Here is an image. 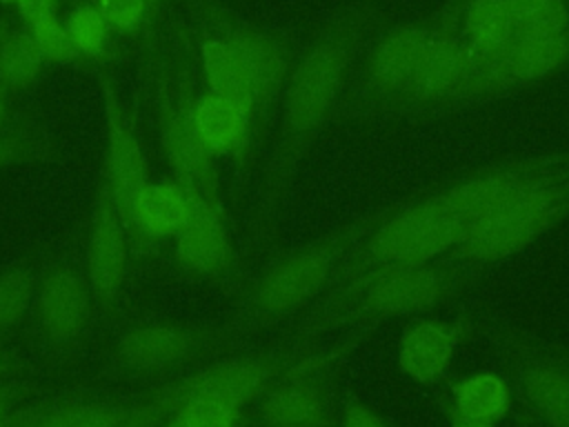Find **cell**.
Wrapping results in <instances>:
<instances>
[{"label": "cell", "mask_w": 569, "mask_h": 427, "mask_svg": "<svg viewBox=\"0 0 569 427\" xmlns=\"http://www.w3.org/2000/svg\"><path fill=\"white\" fill-rule=\"evenodd\" d=\"M369 24V11H342L313 36L289 71L280 98L276 142L260 173L247 220L242 249L247 271L249 265L262 262L273 251L289 189L307 151L331 125Z\"/></svg>", "instance_id": "obj_1"}, {"label": "cell", "mask_w": 569, "mask_h": 427, "mask_svg": "<svg viewBox=\"0 0 569 427\" xmlns=\"http://www.w3.org/2000/svg\"><path fill=\"white\" fill-rule=\"evenodd\" d=\"M491 269L433 260L425 265H393L376 269L325 300H316L280 336L313 345L333 331L356 327L376 329L393 318H413L440 309L480 285Z\"/></svg>", "instance_id": "obj_2"}, {"label": "cell", "mask_w": 569, "mask_h": 427, "mask_svg": "<svg viewBox=\"0 0 569 427\" xmlns=\"http://www.w3.org/2000/svg\"><path fill=\"white\" fill-rule=\"evenodd\" d=\"M393 202L360 214L302 245L271 251L262 265L249 274L238 294L233 314L224 320L233 340L244 347L253 336L293 322L325 291L329 276L349 247L371 231Z\"/></svg>", "instance_id": "obj_3"}, {"label": "cell", "mask_w": 569, "mask_h": 427, "mask_svg": "<svg viewBox=\"0 0 569 427\" xmlns=\"http://www.w3.org/2000/svg\"><path fill=\"white\" fill-rule=\"evenodd\" d=\"M465 231L467 222L438 205L427 187L398 198L391 211L349 247L318 300L382 267L433 262L456 247Z\"/></svg>", "instance_id": "obj_4"}, {"label": "cell", "mask_w": 569, "mask_h": 427, "mask_svg": "<svg viewBox=\"0 0 569 427\" xmlns=\"http://www.w3.org/2000/svg\"><path fill=\"white\" fill-rule=\"evenodd\" d=\"M320 342L305 345L282 336L264 347L236 349L158 385L149 403L158 407L164 418L187 400H213L231 409L244 411L251 407L289 367L305 358Z\"/></svg>", "instance_id": "obj_5"}, {"label": "cell", "mask_w": 569, "mask_h": 427, "mask_svg": "<svg viewBox=\"0 0 569 427\" xmlns=\"http://www.w3.org/2000/svg\"><path fill=\"white\" fill-rule=\"evenodd\" d=\"M371 331V327L347 329L333 342L311 349L251 405L244 427H336L340 365Z\"/></svg>", "instance_id": "obj_6"}, {"label": "cell", "mask_w": 569, "mask_h": 427, "mask_svg": "<svg viewBox=\"0 0 569 427\" xmlns=\"http://www.w3.org/2000/svg\"><path fill=\"white\" fill-rule=\"evenodd\" d=\"M569 218V169L467 225L440 260L493 269Z\"/></svg>", "instance_id": "obj_7"}, {"label": "cell", "mask_w": 569, "mask_h": 427, "mask_svg": "<svg viewBox=\"0 0 569 427\" xmlns=\"http://www.w3.org/2000/svg\"><path fill=\"white\" fill-rule=\"evenodd\" d=\"M242 349L224 322L147 320L127 327L111 345L109 369L127 378H156Z\"/></svg>", "instance_id": "obj_8"}, {"label": "cell", "mask_w": 569, "mask_h": 427, "mask_svg": "<svg viewBox=\"0 0 569 427\" xmlns=\"http://www.w3.org/2000/svg\"><path fill=\"white\" fill-rule=\"evenodd\" d=\"M431 27L407 22L380 33L369 47L362 67L351 78L347 76L331 125L387 120L425 53Z\"/></svg>", "instance_id": "obj_9"}, {"label": "cell", "mask_w": 569, "mask_h": 427, "mask_svg": "<svg viewBox=\"0 0 569 427\" xmlns=\"http://www.w3.org/2000/svg\"><path fill=\"white\" fill-rule=\"evenodd\" d=\"M478 334L498 349L529 411L547 427H569V356L487 314H478Z\"/></svg>", "instance_id": "obj_10"}, {"label": "cell", "mask_w": 569, "mask_h": 427, "mask_svg": "<svg viewBox=\"0 0 569 427\" xmlns=\"http://www.w3.org/2000/svg\"><path fill=\"white\" fill-rule=\"evenodd\" d=\"M569 169V151L502 158L427 187L431 198L467 225Z\"/></svg>", "instance_id": "obj_11"}, {"label": "cell", "mask_w": 569, "mask_h": 427, "mask_svg": "<svg viewBox=\"0 0 569 427\" xmlns=\"http://www.w3.org/2000/svg\"><path fill=\"white\" fill-rule=\"evenodd\" d=\"M96 311L98 307L82 262L56 258L40 267L29 318L49 356H73L84 345Z\"/></svg>", "instance_id": "obj_12"}, {"label": "cell", "mask_w": 569, "mask_h": 427, "mask_svg": "<svg viewBox=\"0 0 569 427\" xmlns=\"http://www.w3.org/2000/svg\"><path fill=\"white\" fill-rule=\"evenodd\" d=\"M473 76L476 67L451 20L436 22L425 53L387 120H431L456 113Z\"/></svg>", "instance_id": "obj_13"}, {"label": "cell", "mask_w": 569, "mask_h": 427, "mask_svg": "<svg viewBox=\"0 0 569 427\" xmlns=\"http://www.w3.org/2000/svg\"><path fill=\"white\" fill-rule=\"evenodd\" d=\"M189 200V218L173 236V260L178 271L204 285L240 294L249 271L242 254L236 249L229 216L220 214L198 189L182 185Z\"/></svg>", "instance_id": "obj_14"}, {"label": "cell", "mask_w": 569, "mask_h": 427, "mask_svg": "<svg viewBox=\"0 0 569 427\" xmlns=\"http://www.w3.org/2000/svg\"><path fill=\"white\" fill-rule=\"evenodd\" d=\"M220 33L236 49L251 96V116L258 147L264 145L276 109L291 71V56L287 40L262 27L247 22H222Z\"/></svg>", "instance_id": "obj_15"}, {"label": "cell", "mask_w": 569, "mask_h": 427, "mask_svg": "<svg viewBox=\"0 0 569 427\" xmlns=\"http://www.w3.org/2000/svg\"><path fill=\"white\" fill-rule=\"evenodd\" d=\"M129 231L113 202L109 182L98 169L82 265L96 307L102 316H111L118 309V300L129 271Z\"/></svg>", "instance_id": "obj_16"}, {"label": "cell", "mask_w": 569, "mask_h": 427, "mask_svg": "<svg viewBox=\"0 0 569 427\" xmlns=\"http://www.w3.org/2000/svg\"><path fill=\"white\" fill-rule=\"evenodd\" d=\"M567 64L569 31L556 38L513 40L502 53H498L476 71L469 89L458 105V111L540 85Z\"/></svg>", "instance_id": "obj_17"}, {"label": "cell", "mask_w": 569, "mask_h": 427, "mask_svg": "<svg viewBox=\"0 0 569 427\" xmlns=\"http://www.w3.org/2000/svg\"><path fill=\"white\" fill-rule=\"evenodd\" d=\"M189 96H173L162 91L158 100V140L162 156L171 169V178L180 185L198 189L220 214L227 216L224 198L220 191L218 162L200 145L191 122Z\"/></svg>", "instance_id": "obj_18"}, {"label": "cell", "mask_w": 569, "mask_h": 427, "mask_svg": "<svg viewBox=\"0 0 569 427\" xmlns=\"http://www.w3.org/2000/svg\"><path fill=\"white\" fill-rule=\"evenodd\" d=\"M100 96H102V113H104V149L100 160V171L104 173L113 202L124 220L129 231L133 205L149 180V165L140 138L122 109V102L111 85V80L100 76Z\"/></svg>", "instance_id": "obj_19"}, {"label": "cell", "mask_w": 569, "mask_h": 427, "mask_svg": "<svg viewBox=\"0 0 569 427\" xmlns=\"http://www.w3.org/2000/svg\"><path fill=\"white\" fill-rule=\"evenodd\" d=\"M478 334V314L453 320L413 316L400 331L398 369L418 385H436L447 371L458 347Z\"/></svg>", "instance_id": "obj_20"}, {"label": "cell", "mask_w": 569, "mask_h": 427, "mask_svg": "<svg viewBox=\"0 0 569 427\" xmlns=\"http://www.w3.org/2000/svg\"><path fill=\"white\" fill-rule=\"evenodd\" d=\"M191 122L207 153L216 162L231 160L240 185H244L260 149L251 111L229 98L204 91L191 100Z\"/></svg>", "instance_id": "obj_21"}, {"label": "cell", "mask_w": 569, "mask_h": 427, "mask_svg": "<svg viewBox=\"0 0 569 427\" xmlns=\"http://www.w3.org/2000/svg\"><path fill=\"white\" fill-rule=\"evenodd\" d=\"M189 218V200L173 178L149 182L133 205L129 240L136 245L173 238Z\"/></svg>", "instance_id": "obj_22"}, {"label": "cell", "mask_w": 569, "mask_h": 427, "mask_svg": "<svg viewBox=\"0 0 569 427\" xmlns=\"http://www.w3.org/2000/svg\"><path fill=\"white\" fill-rule=\"evenodd\" d=\"M516 38L507 0H469L462 9L460 40L476 71L502 53Z\"/></svg>", "instance_id": "obj_23"}, {"label": "cell", "mask_w": 569, "mask_h": 427, "mask_svg": "<svg viewBox=\"0 0 569 427\" xmlns=\"http://www.w3.org/2000/svg\"><path fill=\"white\" fill-rule=\"evenodd\" d=\"M440 405L467 418L496 423L511 409V389L502 376L493 371H476L453 383L440 398Z\"/></svg>", "instance_id": "obj_24"}, {"label": "cell", "mask_w": 569, "mask_h": 427, "mask_svg": "<svg viewBox=\"0 0 569 427\" xmlns=\"http://www.w3.org/2000/svg\"><path fill=\"white\" fill-rule=\"evenodd\" d=\"M200 60H202V73L207 80V91L229 98L251 111V96H249V85L244 78L242 62L236 49L231 47V42L220 31L202 38Z\"/></svg>", "instance_id": "obj_25"}, {"label": "cell", "mask_w": 569, "mask_h": 427, "mask_svg": "<svg viewBox=\"0 0 569 427\" xmlns=\"http://www.w3.org/2000/svg\"><path fill=\"white\" fill-rule=\"evenodd\" d=\"M44 58L27 27H9L0 31V89L22 91L31 87L40 71Z\"/></svg>", "instance_id": "obj_26"}, {"label": "cell", "mask_w": 569, "mask_h": 427, "mask_svg": "<svg viewBox=\"0 0 569 427\" xmlns=\"http://www.w3.org/2000/svg\"><path fill=\"white\" fill-rule=\"evenodd\" d=\"M140 403L116 400H60L42 407L38 427H118Z\"/></svg>", "instance_id": "obj_27"}, {"label": "cell", "mask_w": 569, "mask_h": 427, "mask_svg": "<svg viewBox=\"0 0 569 427\" xmlns=\"http://www.w3.org/2000/svg\"><path fill=\"white\" fill-rule=\"evenodd\" d=\"M38 271L40 267L29 258L0 269V340L29 316Z\"/></svg>", "instance_id": "obj_28"}, {"label": "cell", "mask_w": 569, "mask_h": 427, "mask_svg": "<svg viewBox=\"0 0 569 427\" xmlns=\"http://www.w3.org/2000/svg\"><path fill=\"white\" fill-rule=\"evenodd\" d=\"M513 40L556 38L569 31V7L565 0H511Z\"/></svg>", "instance_id": "obj_29"}, {"label": "cell", "mask_w": 569, "mask_h": 427, "mask_svg": "<svg viewBox=\"0 0 569 427\" xmlns=\"http://www.w3.org/2000/svg\"><path fill=\"white\" fill-rule=\"evenodd\" d=\"M56 158L51 140L36 129L0 131V171L11 167L51 162Z\"/></svg>", "instance_id": "obj_30"}, {"label": "cell", "mask_w": 569, "mask_h": 427, "mask_svg": "<svg viewBox=\"0 0 569 427\" xmlns=\"http://www.w3.org/2000/svg\"><path fill=\"white\" fill-rule=\"evenodd\" d=\"M64 27H67L73 44L78 47L80 56L98 58L104 51L107 38H109V24L104 22V18L100 16V11L93 4L76 7L69 13Z\"/></svg>", "instance_id": "obj_31"}, {"label": "cell", "mask_w": 569, "mask_h": 427, "mask_svg": "<svg viewBox=\"0 0 569 427\" xmlns=\"http://www.w3.org/2000/svg\"><path fill=\"white\" fill-rule=\"evenodd\" d=\"M42 53L44 60L49 62H58V64H67V62H76L80 58L78 47L73 44L64 22H60L58 18H49L42 20L33 27H27Z\"/></svg>", "instance_id": "obj_32"}, {"label": "cell", "mask_w": 569, "mask_h": 427, "mask_svg": "<svg viewBox=\"0 0 569 427\" xmlns=\"http://www.w3.org/2000/svg\"><path fill=\"white\" fill-rule=\"evenodd\" d=\"M96 9L116 31H133L142 24L147 16L144 0H96Z\"/></svg>", "instance_id": "obj_33"}, {"label": "cell", "mask_w": 569, "mask_h": 427, "mask_svg": "<svg viewBox=\"0 0 569 427\" xmlns=\"http://www.w3.org/2000/svg\"><path fill=\"white\" fill-rule=\"evenodd\" d=\"M336 427H393L389 418L376 411L371 405L360 398L349 396L336 414Z\"/></svg>", "instance_id": "obj_34"}, {"label": "cell", "mask_w": 569, "mask_h": 427, "mask_svg": "<svg viewBox=\"0 0 569 427\" xmlns=\"http://www.w3.org/2000/svg\"><path fill=\"white\" fill-rule=\"evenodd\" d=\"M31 385L27 380H20L18 376L0 380V423L22 405V400L31 394Z\"/></svg>", "instance_id": "obj_35"}, {"label": "cell", "mask_w": 569, "mask_h": 427, "mask_svg": "<svg viewBox=\"0 0 569 427\" xmlns=\"http://www.w3.org/2000/svg\"><path fill=\"white\" fill-rule=\"evenodd\" d=\"M58 2L60 0H18V13L24 27H33L42 20L58 18Z\"/></svg>", "instance_id": "obj_36"}, {"label": "cell", "mask_w": 569, "mask_h": 427, "mask_svg": "<svg viewBox=\"0 0 569 427\" xmlns=\"http://www.w3.org/2000/svg\"><path fill=\"white\" fill-rule=\"evenodd\" d=\"M164 425V414L153 407L149 400L140 403V407L118 427H162Z\"/></svg>", "instance_id": "obj_37"}, {"label": "cell", "mask_w": 569, "mask_h": 427, "mask_svg": "<svg viewBox=\"0 0 569 427\" xmlns=\"http://www.w3.org/2000/svg\"><path fill=\"white\" fill-rule=\"evenodd\" d=\"M22 369V358L11 351H0V380L18 376Z\"/></svg>", "instance_id": "obj_38"}, {"label": "cell", "mask_w": 569, "mask_h": 427, "mask_svg": "<svg viewBox=\"0 0 569 427\" xmlns=\"http://www.w3.org/2000/svg\"><path fill=\"white\" fill-rule=\"evenodd\" d=\"M442 407V405H440ZM447 420H449V427H496L493 423H487V420H476V418H467V416H460L456 414L453 409L449 407H442Z\"/></svg>", "instance_id": "obj_39"}, {"label": "cell", "mask_w": 569, "mask_h": 427, "mask_svg": "<svg viewBox=\"0 0 569 427\" xmlns=\"http://www.w3.org/2000/svg\"><path fill=\"white\" fill-rule=\"evenodd\" d=\"M7 118H9V107H7V96L4 91L0 89V129L7 125Z\"/></svg>", "instance_id": "obj_40"}, {"label": "cell", "mask_w": 569, "mask_h": 427, "mask_svg": "<svg viewBox=\"0 0 569 427\" xmlns=\"http://www.w3.org/2000/svg\"><path fill=\"white\" fill-rule=\"evenodd\" d=\"M167 0H144V7H147V13H156Z\"/></svg>", "instance_id": "obj_41"}, {"label": "cell", "mask_w": 569, "mask_h": 427, "mask_svg": "<svg viewBox=\"0 0 569 427\" xmlns=\"http://www.w3.org/2000/svg\"><path fill=\"white\" fill-rule=\"evenodd\" d=\"M162 427H207V425H173V423H164Z\"/></svg>", "instance_id": "obj_42"}, {"label": "cell", "mask_w": 569, "mask_h": 427, "mask_svg": "<svg viewBox=\"0 0 569 427\" xmlns=\"http://www.w3.org/2000/svg\"><path fill=\"white\" fill-rule=\"evenodd\" d=\"M0 4H18V0H0Z\"/></svg>", "instance_id": "obj_43"}, {"label": "cell", "mask_w": 569, "mask_h": 427, "mask_svg": "<svg viewBox=\"0 0 569 427\" xmlns=\"http://www.w3.org/2000/svg\"><path fill=\"white\" fill-rule=\"evenodd\" d=\"M565 2H567V7H569V0H565Z\"/></svg>", "instance_id": "obj_44"}, {"label": "cell", "mask_w": 569, "mask_h": 427, "mask_svg": "<svg viewBox=\"0 0 569 427\" xmlns=\"http://www.w3.org/2000/svg\"><path fill=\"white\" fill-rule=\"evenodd\" d=\"M507 2H511V0H507Z\"/></svg>", "instance_id": "obj_45"}]
</instances>
